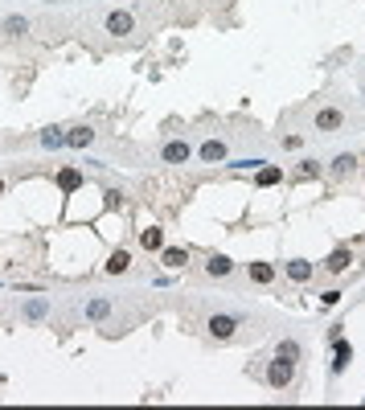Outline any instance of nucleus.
<instances>
[{
  "mask_svg": "<svg viewBox=\"0 0 365 410\" xmlns=\"http://www.w3.org/2000/svg\"><path fill=\"white\" fill-rule=\"evenodd\" d=\"M242 324H246V316H238V312H214V316L205 320V332L214 341H234Z\"/></svg>",
  "mask_w": 365,
  "mask_h": 410,
  "instance_id": "f257e3e1",
  "label": "nucleus"
},
{
  "mask_svg": "<svg viewBox=\"0 0 365 410\" xmlns=\"http://www.w3.org/2000/svg\"><path fill=\"white\" fill-rule=\"evenodd\" d=\"M296 365H300V361H291V357L275 353L271 365H267V386H271V390H287V386L296 382Z\"/></svg>",
  "mask_w": 365,
  "mask_h": 410,
  "instance_id": "f03ea898",
  "label": "nucleus"
},
{
  "mask_svg": "<svg viewBox=\"0 0 365 410\" xmlns=\"http://www.w3.org/2000/svg\"><path fill=\"white\" fill-rule=\"evenodd\" d=\"M193 156H197V152H193V144H189L185 136L164 139V144H160V160H164V164H173V169H177V164H189Z\"/></svg>",
  "mask_w": 365,
  "mask_h": 410,
  "instance_id": "7ed1b4c3",
  "label": "nucleus"
},
{
  "mask_svg": "<svg viewBox=\"0 0 365 410\" xmlns=\"http://www.w3.org/2000/svg\"><path fill=\"white\" fill-rule=\"evenodd\" d=\"M197 160H201V164H226L230 160V144L226 139H218V136H210L201 148H197Z\"/></svg>",
  "mask_w": 365,
  "mask_h": 410,
  "instance_id": "20e7f679",
  "label": "nucleus"
},
{
  "mask_svg": "<svg viewBox=\"0 0 365 410\" xmlns=\"http://www.w3.org/2000/svg\"><path fill=\"white\" fill-rule=\"evenodd\" d=\"M103 29H107L111 37H128V33L136 29V17H132V12H124V8H115V12H107Z\"/></svg>",
  "mask_w": 365,
  "mask_h": 410,
  "instance_id": "39448f33",
  "label": "nucleus"
},
{
  "mask_svg": "<svg viewBox=\"0 0 365 410\" xmlns=\"http://www.w3.org/2000/svg\"><path fill=\"white\" fill-rule=\"evenodd\" d=\"M341 128H345V111H341V107H320L316 111V132L332 136V132H341Z\"/></svg>",
  "mask_w": 365,
  "mask_h": 410,
  "instance_id": "423d86ee",
  "label": "nucleus"
},
{
  "mask_svg": "<svg viewBox=\"0 0 365 410\" xmlns=\"http://www.w3.org/2000/svg\"><path fill=\"white\" fill-rule=\"evenodd\" d=\"M349 361H353V345H349L345 336H337V341H332V365H328L332 377H341V373L349 369Z\"/></svg>",
  "mask_w": 365,
  "mask_h": 410,
  "instance_id": "0eeeda50",
  "label": "nucleus"
},
{
  "mask_svg": "<svg viewBox=\"0 0 365 410\" xmlns=\"http://www.w3.org/2000/svg\"><path fill=\"white\" fill-rule=\"evenodd\" d=\"M111 312H115V300H111V296H91V300L83 304V316L87 320H107Z\"/></svg>",
  "mask_w": 365,
  "mask_h": 410,
  "instance_id": "6e6552de",
  "label": "nucleus"
},
{
  "mask_svg": "<svg viewBox=\"0 0 365 410\" xmlns=\"http://www.w3.org/2000/svg\"><path fill=\"white\" fill-rule=\"evenodd\" d=\"M94 144V128L87 123H78V128H66V148H74V152H87Z\"/></svg>",
  "mask_w": 365,
  "mask_h": 410,
  "instance_id": "1a4fd4ad",
  "label": "nucleus"
},
{
  "mask_svg": "<svg viewBox=\"0 0 365 410\" xmlns=\"http://www.w3.org/2000/svg\"><path fill=\"white\" fill-rule=\"evenodd\" d=\"M283 275H287L291 283H308V279L316 275V267H312L308 259H291V263H283Z\"/></svg>",
  "mask_w": 365,
  "mask_h": 410,
  "instance_id": "9d476101",
  "label": "nucleus"
},
{
  "mask_svg": "<svg viewBox=\"0 0 365 410\" xmlns=\"http://www.w3.org/2000/svg\"><path fill=\"white\" fill-rule=\"evenodd\" d=\"M205 275H210V279H226V275H234V259H230V255H210Z\"/></svg>",
  "mask_w": 365,
  "mask_h": 410,
  "instance_id": "9b49d317",
  "label": "nucleus"
},
{
  "mask_svg": "<svg viewBox=\"0 0 365 410\" xmlns=\"http://www.w3.org/2000/svg\"><path fill=\"white\" fill-rule=\"evenodd\" d=\"M349 263H353V255H349V246H337V250L328 255V263H324V271H328V275H341V271H349Z\"/></svg>",
  "mask_w": 365,
  "mask_h": 410,
  "instance_id": "f8f14e48",
  "label": "nucleus"
},
{
  "mask_svg": "<svg viewBox=\"0 0 365 410\" xmlns=\"http://www.w3.org/2000/svg\"><path fill=\"white\" fill-rule=\"evenodd\" d=\"M103 271H107V275H124V271H132V255H128L124 246H119V250H111V255H107V267H103Z\"/></svg>",
  "mask_w": 365,
  "mask_h": 410,
  "instance_id": "ddd939ff",
  "label": "nucleus"
},
{
  "mask_svg": "<svg viewBox=\"0 0 365 410\" xmlns=\"http://www.w3.org/2000/svg\"><path fill=\"white\" fill-rule=\"evenodd\" d=\"M160 263H164L169 271H181L185 263H189V250H185V246H164V250H160Z\"/></svg>",
  "mask_w": 365,
  "mask_h": 410,
  "instance_id": "4468645a",
  "label": "nucleus"
},
{
  "mask_svg": "<svg viewBox=\"0 0 365 410\" xmlns=\"http://www.w3.org/2000/svg\"><path fill=\"white\" fill-rule=\"evenodd\" d=\"M83 181H87V173H83V169H62V173H58V189H62V193L83 189Z\"/></svg>",
  "mask_w": 365,
  "mask_h": 410,
  "instance_id": "2eb2a0df",
  "label": "nucleus"
},
{
  "mask_svg": "<svg viewBox=\"0 0 365 410\" xmlns=\"http://www.w3.org/2000/svg\"><path fill=\"white\" fill-rule=\"evenodd\" d=\"M279 181H283V169L263 160V164H259V177H255V185H259V189H271V185H279Z\"/></svg>",
  "mask_w": 365,
  "mask_h": 410,
  "instance_id": "dca6fc26",
  "label": "nucleus"
},
{
  "mask_svg": "<svg viewBox=\"0 0 365 410\" xmlns=\"http://www.w3.org/2000/svg\"><path fill=\"white\" fill-rule=\"evenodd\" d=\"M353 173H357V156H353V152H341V156L332 160V177L341 181V177H353Z\"/></svg>",
  "mask_w": 365,
  "mask_h": 410,
  "instance_id": "f3484780",
  "label": "nucleus"
},
{
  "mask_svg": "<svg viewBox=\"0 0 365 410\" xmlns=\"http://www.w3.org/2000/svg\"><path fill=\"white\" fill-rule=\"evenodd\" d=\"M139 246H144V250H164V230L160 226L139 230Z\"/></svg>",
  "mask_w": 365,
  "mask_h": 410,
  "instance_id": "a211bd4d",
  "label": "nucleus"
},
{
  "mask_svg": "<svg viewBox=\"0 0 365 410\" xmlns=\"http://www.w3.org/2000/svg\"><path fill=\"white\" fill-rule=\"evenodd\" d=\"M246 275H251V283H275V267L271 263H246Z\"/></svg>",
  "mask_w": 365,
  "mask_h": 410,
  "instance_id": "6ab92c4d",
  "label": "nucleus"
},
{
  "mask_svg": "<svg viewBox=\"0 0 365 410\" xmlns=\"http://www.w3.org/2000/svg\"><path fill=\"white\" fill-rule=\"evenodd\" d=\"M42 148H66V128H46L42 132Z\"/></svg>",
  "mask_w": 365,
  "mask_h": 410,
  "instance_id": "aec40b11",
  "label": "nucleus"
},
{
  "mask_svg": "<svg viewBox=\"0 0 365 410\" xmlns=\"http://www.w3.org/2000/svg\"><path fill=\"white\" fill-rule=\"evenodd\" d=\"M275 353H283V357H291V361H300L304 357V345L296 341V336H287V341H279V349Z\"/></svg>",
  "mask_w": 365,
  "mask_h": 410,
  "instance_id": "412c9836",
  "label": "nucleus"
},
{
  "mask_svg": "<svg viewBox=\"0 0 365 410\" xmlns=\"http://www.w3.org/2000/svg\"><path fill=\"white\" fill-rule=\"evenodd\" d=\"M4 33H8V37H21V33H29V21H25V17H8V21H4Z\"/></svg>",
  "mask_w": 365,
  "mask_h": 410,
  "instance_id": "4be33fe9",
  "label": "nucleus"
},
{
  "mask_svg": "<svg viewBox=\"0 0 365 410\" xmlns=\"http://www.w3.org/2000/svg\"><path fill=\"white\" fill-rule=\"evenodd\" d=\"M296 177H300V181H312V177H320V164L312 160V156H308V160H300V169H296Z\"/></svg>",
  "mask_w": 365,
  "mask_h": 410,
  "instance_id": "5701e85b",
  "label": "nucleus"
},
{
  "mask_svg": "<svg viewBox=\"0 0 365 410\" xmlns=\"http://www.w3.org/2000/svg\"><path fill=\"white\" fill-rule=\"evenodd\" d=\"M46 308H49L46 300H33V304H25V316H29V320H42V316H46Z\"/></svg>",
  "mask_w": 365,
  "mask_h": 410,
  "instance_id": "b1692460",
  "label": "nucleus"
},
{
  "mask_svg": "<svg viewBox=\"0 0 365 410\" xmlns=\"http://www.w3.org/2000/svg\"><path fill=\"white\" fill-rule=\"evenodd\" d=\"M103 197H107V210H119V205H124V193H119V189H107Z\"/></svg>",
  "mask_w": 365,
  "mask_h": 410,
  "instance_id": "393cba45",
  "label": "nucleus"
},
{
  "mask_svg": "<svg viewBox=\"0 0 365 410\" xmlns=\"http://www.w3.org/2000/svg\"><path fill=\"white\" fill-rule=\"evenodd\" d=\"M320 304H324V308H337V304H341V291H337V287H332V291H324V296H320Z\"/></svg>",
  "mask_w": 365,
  "mask_h": 410,
  "instance_id": "a878e982",
  "label": "nucleus"
},
{
  "mask_svg": "<svg viewBox=\"0 0 365 410\" xmlns=\"http://www.w3.org/2000/svg\"><path fill=\"white\" fill-rule=\"evenodd\" d=\"M4 189H8V181H4V177H0V197H4Z\"/></svg>",
  "mask_w": 365,
  "mask_h": 410,
  "instance_id": "bb28decb",
  "label": "nucleus"
}]
</instances>
